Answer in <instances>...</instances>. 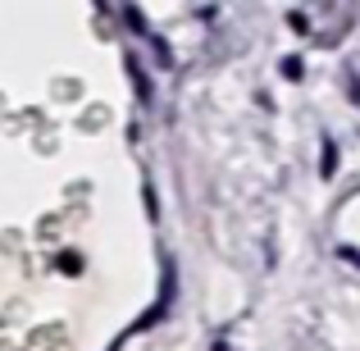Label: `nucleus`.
Masks as SVG:
<instances>
[]
</instances>
